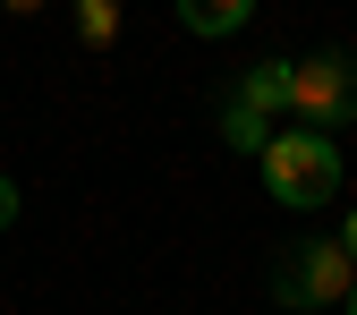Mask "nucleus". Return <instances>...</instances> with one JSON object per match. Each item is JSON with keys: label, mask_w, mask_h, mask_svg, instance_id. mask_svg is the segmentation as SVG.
I'll list each match as a JSON object with an SVG mask.
<instances>
[{"label": "nucleus", "mask_w": 357, "mask_h": 315, "mask_svg": "<svg viewBox=\"0 0 357 315\" xmlns=\"http://www.w3.org/2000/svg\"><path fill=\"white\" fill-rule=\"evenodd\" d=\"M264 188H273V205L289 213H315L340 196V145L315 137V128H281L273 145H264Z\"/></svg>", "instance_id": "f257e3e1"}, {"label": "nucleus", "mask_w": 357, "mask_h": 315, "mask_svg": "<svg viewBox=\"0 0 357 315\" xmlns=\"http://www.w3.org/2000/svg\"><path fill=\"white\" fill-rule=\"evenodd\" d=\"M289 111H298V128H315V137L349 128V119H357V60H349V52H315V60H298Z\"/></svg>", "instance_id": "f03ea898"}, {"label": "nucleus", "mask_w": 357, "mask_h": 315, "mask_svg": "<svg viewBox=\"0 0 357 315\" xmlns=\"http://www.w3.org/2000/svg\"><path fill=\"white\" fill-rule=\"evenodd\" d=\"M349 290H357V264H349V247H340V239L298 247V256L281 264V281H273V298H281V307H349Z\"/></svg>", "instance_id": "7ed1b4c3"}, {"label": "nucleus", "mask_w": 357, "mask_h": 315, "mask_svg": "<svg viewBox=\"0 0 357 315\" xmlns=\"http://www.w3.org/2000/svg\"><path fill=\"white\" fill-rule=\"evenodd\" d=\"M289 85H298V60H255L247 77H238V111H255V119H281L289 111Z\"/></svg>", "instance_id": "20e7f679"}, {"label": "nucleus", "mask_w": 357, "mask_h": 315, "mask_svg": "<svg viewBox=\"0 0 357 315\" xmlns=\"http://www.w3.org/2000/svg\"><path fill=\"white\" fill-rule=\"evenodd\" d=\"M247 9H255V0H178V26H188V34H238L247 26Z\"/></svg>", "instance_id": "39448f33"}, {"label": "nucleus", "mask_w": 357, "mask_h": 315, "mask_svg": "<svg viewBox=\"0 0 357 315\" xmlns=\"http://www.w3.org/2000/svg\"><path fill=\"white\" fill-rule=\"evenodd\" d=\"M221 145L264 162V145H273V119H255V111H238V103H230V111H221Z\"/></svg>", "instance_id": "423d86ee"}, {"label": "nucleus", "mask_w": 357, "mask_h": 315, "mask_svg": "<svg viewBox=\"0 0 357 315\" xmlns=\"http://www.w3.org/2000/svg\"><path fill=\"white\" fill-rule=\"evenodd\" d=\"M77 34L85 43H111L119 34V0H77Z\"/></svg>", "instance_id": "0eeeda50"}, {"label": "nucleus", "mask_w": 357, "mask_h": 315, "mask_svg": "<svg viewBox=\"0 0 357 315\" xmlns=\"http://www.w3.org/2000/svg\"><path fill=\"white\" fill-rule=\"evenodd\" d=\"M17 221V179H0V230Z\"/></svg>", "instance_id": "6e6552de"}, {"label": "nucleus", "mask_w": 357, "mask_h": 315, "mask_svg": "<svg viewBox=\"0 0 357 315\" xmlns=\"http://www.w3.org/2000/svg\"><path fill=\"white\" fill-rule=\"evenodd\" d=\"M340 247H349V264H357V205H349V221H340Z\"/></svg>", "instance_id": "1a4fd4ad"}, {"label": "nucleus", "mask_w": 357, "mask_h": 315, "mask_svg": "<svg viewBox=\"0 0 357 315\" xmlns=\"http://www.w3.org/2000/svg\"><path fill=\"white\" fill-rule=\"evenodd\" d=\"M340 315H357V290H349V307H340Z\"/></svg>", "instance_id": "9d476101"}]
</instances>
